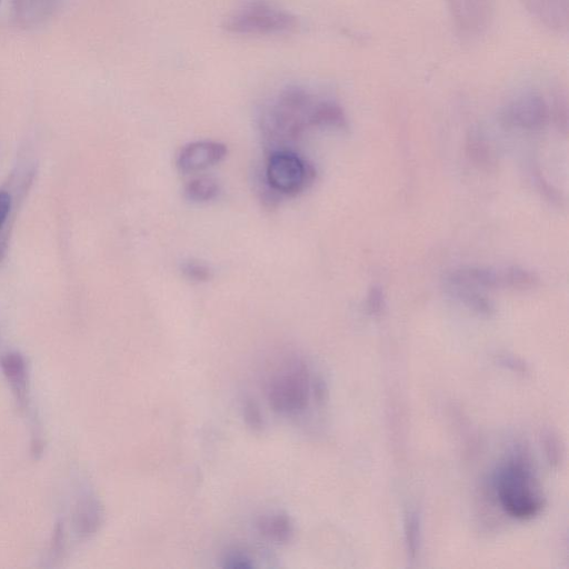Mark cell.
<instances>
[{
    "label": "cell",
    "instance_id": "1",
    "mask_svg": "<svg viewBox=\"0 0 569 569\" xmlns=\"http://www.w3.org/2000/svg\"><path fill=\"white\" fill-rule=\"evenodd\" d=\"M319 98L306 88L291 85L283 89L259 118L265 142L276 149H289L309 128L314 126V115Z\"/></svg>",
    "mask_w": 569,
    "mask_h": 569
},
{
    "label": "cell",
    "instance_id": "2",
    "mask_svg": "<svg viewBox=\"0 0 569 569\" xmlns=\"http://www.w3.org/2000/svg\"><path fill=\"white\" fill-rule=\"evenodd\" d=\"M496 492L506 514L521 521L533 519L545 506L531 468L522 461H512L502 467L496 479Z\"/></svg>",
    "mask_w": 569,
    "mask_h": 569
},
{
    "label": "cell",
    "instance_id": "3",
    "mask_svg": "<svg viewBox=\"0 0 569 569\" xmlns=\"http://www.w3.org/2000/svg\"><path fill=\"white\" fill-rule=\"evenodd\" d=\"M314 176L313 167L292 149H276L267 158L263 201L275 206L283 198L295 197L313 183Z\"/></svg>",
    "mask_w": 569,
    "mask_h": 569
},
{
    "label": "cell",
    "instance_id": "4",
    "mask_svg": "<svg viewBox=\"0 0 569 569\" xmlns=\"http://www.w3.org/2000/svg\"><path fill=\"white\" fill-rule=\"evenodd\" d=\"M297 18L264 0H253L237 9L226 19L229 34L243 36H274L295 31Z\"/></svg>",
    "mask_w": 569,
    "mask_h": 569
},
{
    "label": "cell",
    "instance_id": "5",
    "mask_svg": "<svg viewBox=\"0 0 569 569\" xmlns=\"http://www.w3.org/2000/svg\"><path fill=\"white\" fill-rule=\"evenodd\" d=\"M268 397L279 413L303 412L311 397V378L306 366L295 362L277 372L269 382Z\"/></svg>",
    "mask_w": 569,
    "mask_h": 569
},
{
    "label": "cell",
    "instance_id": "6",
    "mask_svg": "<svg viewBox=\"0 0 569 569\" xmlns=\"http://www.w3.org/2000/svg\"><path fill=\"white\" fill-rule=\"evenodd\" d=\"M455 31L463 41H475L491 27L494 0H447Z\"/></svg>",
    "mask_w": 569,
    "mask_h": 569
},
{
    "label": "cell",
    "instance_id": "7",
    "mask_svg": "<svg viewBox=\"0 0 569 569\" xmlns=\"http://www.w3.org/2000/svg\"><path fill=\"white\" fill-rule=\"evenodd\" d=\"M227 153V147L222 143L194 142L181 149L176 159V166L184 174L203 172L221 163Z\"/></svg>",
    "mask_w": 569,
    "mask_h": 569
},
{
    "label": "cell",
    "instance_id": "8",
    "mask_svg": "<svg viewBox=\"0 0 569 569\" xmlns=\"http://www.w3.org/2000/svg\"><path fill=\"white\" fill-rule=\"evenodd\" d=\"M548 105L544 97L534 91H527L516 96L507 105L504 117L515 126L535 128L546 123Z\"/></svg>",
    "mask_w": 569,
    "mask_h": 569
},
{
    "label": "cell",
    "instance_id": "9",
    "mask_svg": "<svg viewBox=\"0 0 569 569\" xmlns=\"http://www.w3.org/2000/svg\"><path fill=\"white\" fill-rule=\"evenodd\" d=\"M535 21L549 31L563 34L568 29V0H518Z\"/></svg>",
    "mask_w": 569,
    "mask_h": 569
},
{
    "label": "cell",
    "instance_id": "10",
    "mask_svg": "<svg viewBox=\"0 0 569 569\" xmlns=\"http://www.w3.org/2000/svg\"><path fill=\"white\" fill-rule=\"evenodd\" d=\"M0 371L19 407H29V371L25 357L18 352H8L0 357Z\"/></svg>",
    "mask_w": 569,
    "mask_h": 569
},
{
    "label": "cell",
    "instance_id": "11",
    "mask_svg": "<svg viewBox=\"0 0 569 569\" xmlns=\"http://www.w3.org/2000/svg\"><path fill=\"white\" fill-rule=\"evenodd\" d=\"M103 523V508L98 499L85 494L78 499L73 513V529L78 541L92 538Z\"/></svg>",
    "mask_w": 569,
    "mask_h": 569
},
{
    "label": "cell",
    "instance_id": "12",
    "mask_svg": "<svg viewBox=\"0 0 569 569\" xmlns=\"http://www.w3.org/2000/svg\"><path fill=\"white\" fill-rule=\"evenodd\" d=\"M221 193V186L213 177L203 176L193 179L184 189L188 201L197 204L214 201Z\"/></svg>",
    "mask_w": 569,
    "mask_h": 569
},
{
    "label": "cell",
    "instance_id": "13",
    "mask_svg": "<svg viewBox=\"0 0 569 569\" xmlns=\"http://www.w3.org/2000/svg\"><path fill=\"white\" fill-rule=\"evenodd\" d=\"M261 532L274 541L285 542L292 534V525L288 518L281 515L265 516L258 523Z\"/></svg>",
    "mask_w": 569,
    "mask_h": 569
},
{
    "label": "cell",
    "instance_id": "14",
    "mask_svg": "<svg viewBox=\"0 0 569 569\" xmlns=\"http://www.w3.org/2000/svg\"><path fill=\"white\" fill-rule=\"evenodd\" d=\"M405 538L409 556L416 558L421 548V516L416 511H409L405 517Z\"/></svg>",
    "mask_w": 569,
    "mask_h": 569
},
{
    "label": "cell",
    "instance_id": "15",
    "mask_svg": "<svg viewBox=\"0 0 569 569\" xmlns=\"http://www.w3.org/2000/svg\"><path fill=\"white\" fill-rule=\"evenodd\" d=\"M182 273L189 282L206 283L213 278L212 268L198 261H188L182 266Z\"/></svg>",
    "mask_w": 569,
    "mask_h": 569
},
{
    "label": "cell",
    "instance_id": "16",
    "mask_svg": "<svg viewBox=\"0 0 569 569\" xmlns=\"http://www.w3.org/2000/svg\"><path fill=\"white\" fill-rule=\"evenodd\" d=\"M67 548V539L64 524L59 523L55 527L51 547H49V557L51 562H59L64 559Z\"/></svg>",
    "mask_w": 569,
    "mask_h": 569
},
{
    "label": "cell",
    "instance_id": "17",
    "mask_svg": "<svg viewBox=\"0 0 569 569\" xmlns=\"http://www.w3.org/2000/svg\"><path fill=\"white\" fill-rule=\"evenodd\" d=\"M11 196L7 193L0 192V227L6 222L9 211H11Z\"/></svg>",
    "mask_w": 569,
    "mask_h": 569
}]
</instances>
